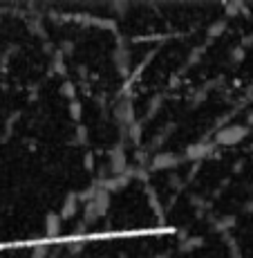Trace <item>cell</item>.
I'll return each mask as SVG.
<instances>
[{"mask_svg": "<svg viewBox=\"0 0 253 258\" xmlns=\"http://www.w3.org/2000/svg\"><path fill=\"white\" fill-rule=\"evenodd\" d=\"M246 137V128L242 126H226L222 128L215 135V142L222 144V146H233V144H240Z\"/></svg>", "mask_w": 253, "mask_h": 258, "instance_id": "obj_1", "label": "cell"}, {"mask_svg": "<svg viewBox=\"0 0 253 258\" xmlns=\"http://www.w3.org/2000/svg\"><path fill=\"white\" fill-rule=\"evenodd\" d=\"M175 164V157L173 155H159L155 160V168H166V166H173Z\"/></svg>", "mask_w": 253, "mask_h": 258, "instance_id": "obj_2", "label": "cell"}, {"mask_svg": "<svg viewBox=\"0 0 253 258\" xmlns=\"http://www.w3.org/2000/svg\"><path fill=\"white\" fill-rule=\"evenodd\" d=\"M206 153H208L206 146H193L191 151H188V155H191V157H204Z\"/></svg>", "mask_w": 253, "mask_h": 258, "instance_id": "obj_3", "label": "cell"}, {"mask_svg": "<svg viewBox=\"0 0 253 258\" xmlns=\"http://www.w3.org/2000/svg\"><path fill=\"white\" fill-rule=\"evenodd\" d=\"M47 231H49V234H56V231H58V218L49 216V222H47Z\"/></svg>", "mask_w": 253, "mask_h": 258, "instance_id": "obj_4", "label": "cell"}, {"mask_svg": "<svg viewBox=\"0 0 253 258\" xmlns=\"http://www.w3.org/2000/svg\"><path fill=\"white\" fill-rule=\"evenodd\" d=\"M249 121H251V123H253V115H251V117H249Z\"/></svg>", "mask_w": 253, "mask_h": 258, "instance_id": "obj_5", "label": "cell"}]
</instances>
